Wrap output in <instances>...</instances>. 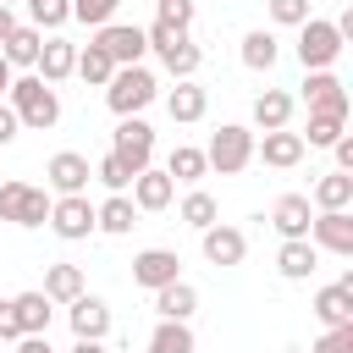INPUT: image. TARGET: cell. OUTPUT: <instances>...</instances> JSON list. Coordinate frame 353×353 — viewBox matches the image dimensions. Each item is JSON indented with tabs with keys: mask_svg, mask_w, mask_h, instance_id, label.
Segmentation results:
<instances>
[{
	"mask_svg": "<svg viewBox=\"0 0 353 353\" xmlns=\"http://www.w3.org/2000/svg\"><path fill=\"white\" fill-rule=\"evenodd\" d=\"M6 105L17 110V127H33V132H50L55 121H61V94L39 77V72H22V77H11V88H6Z\"/></svg>",
	"mask_w": 353,
	"mask_h": 353,
	"instance_id": "obj_1",
	"label": "cell"
},
{
	"mask_svg": "<svg viewBox=\"0 0 353 353\" xmlns=\"http://www.w3.org/2000/svg\"><path fill=\"white\" fill-rule=\"evenodd\" d=\"M154 94H160V83H154L149 66H116V77L105 83V105H110L116 116H138Z\"/></svg>",
	"mask_w": 353,
	"mask_h": 353,
	"instance_id": "obj_2",
	"label": "cell"
},
{
	"mask_svg": "<svg viewBox=\"0 0 353 353\" xmlns=\"http://www.w3.org/2000/svg\"><path fill=\"white\" fill-rule=\"evenodd\" d=\"M248 160H254V132H248L243 121H226L221 132H210V149H204V165H210V171L237 176Z\"/></svg>",
	"mask_w": 353,
	"mask_h": 353,
	"instance_id": "obj_3",
	"label": "cell"
},
{
	"mask_svg": "<svg viewBox=\"0 0 353 353\" xmlns=\"http://www.w3.org/2000/svg\"><path fill=\"white\" fill-rule=\"evenodd\" d=\"M50 204L55 199L33 182H0V221H11V226H44Z\"/></svg>",
	"mask_w": 353,
	"mask_h": 353,
	"instance_id": "obj_4",
	"label": "cell"
},
{
	"mask_svg": "<svg viewBox=\"0 0 353 353\" xmlns=\"http://www.w3.org/2000/svg\"><path fill=\"white\" fill-rule=\"evenodd\" d=\"M336 55H342V33H336V22L309 17V22L298 28V61H303V72H331Z\"/></svg>",
	"mask_w": 353,
	"mask_h": 353,
	"instance_id": "obj_5",
	"label": "cell"
},
{
	"mask_svg": "<svg viewBox=\"0 0 353 353\" xmlns=\"http://www.w3.org/2000/svg\"><path fill=\"white\" fill-rule=\"evenodd\" d=\"M110 154L138 176V171L154 160V127H149L143 116H121V121H116V132H110Z\"/></svg>",
	"mask_w": 353,
	"mask_h": 353,
	"instance_id": "obj_6",
	"label": "cell"
},
{
	"mask_svg": "<svg viewBox=\"0 0 353 353\" xmlns=\"http://www.w3.org/2000/svg\"><path fill=\"white\" fill-rule=\"evenodd\" d=\"M94 44L110 55V66H143V50H149L138 22H105V28H94Z\"/></svg>",
	"mask_w": 353,
	"mask_h": 353,
	"instance_id": "obj_7",
	"label": "cell"
},
{
	"mask_svg": "<svg viewBox=\"0 0 353 353\" xmlns=\"http://www.w3.org/2000/svg\"><path fill=\"white\" fill-rule=\"evenodd\" d=\"M50 232H55L61 243H83V237L94 232V204H88V193L55 199V204H50Z\"/></svg>",
	"mask_w": 353,
	"mask_h": 353,
	"instance_id": "obj_8",
	"label": "cell"
},
{
	"mask_svg": "<svg viewBox=\"0 0 353 353\" xmlns=\"http://www.w3.org/2000/svg\"><path fill=\"white\" fill-rule=\"evenodd\" d=\"M66 320H72V336H77V342H105V336H110V303L94 298V292L72 298V303H66Z\"/></svg>",
	"mask_w": 353,
	"mask_h": 353,
	"instance_id": "obj_9",
	"label": "cell"
},
{
	"mask_svg": "<svg viewBox=\"0 0 353 353\" xmlns=\"http://www.w3.org/2000/svg\"><path fill=\"white\" fill-rule=\"evenodd\" d=\"M88 176H94V165H88V154H77V149H61V154H50V165H44V182L55 188V199H66V193H83V188H88Z\"/></svg>",
	"mask_w": 353,
	"mask_h": 353,
	"instance_id": "obj_10",
	"label": "cell"
},
{
	"mask_svg": "<svg viewBox=\"0 0 353 353\" xmlns=\"http://www.w3.org/2000/svg\"><path fill=\"white\" fill-rule=\"evenodd\" d=\"M309 243L325 248V254H353V215H347V210H314Z\"/></svg>",
	"mask_w": 353,
	"mask_h": 353,
	"instance_id": "obj_11",
	"label": "cell"
},
{
	"mask_svg": "<svg viewBox=\"0 0 353 353\" xmlns=\"http://www.w3.org/2000/svg\"><path fill=\"white\" fill-rule=\"evenodd\" d=\"M176 276H182L176 248H143V254H132V281H138L143 292H160V287L176 281Z\"/></svg>",
	"mask_w": 353,
	"mask_h": 353,
	"instance_id": "obj_12",
	"label": "cell"
},
{
	"mask_svg": "<svg viewBox=\"0 0 353 353\" xmlns=\"http://www.w3.org/2000/svg\"><path fill=\"white\" fill-rule=\"evenodd\" d=\"M309 221H314V204H309V193H281V199H276V210H270V226L281 232V243H298V237H309Z\"/></svg>",
	"mask_w": 353,
	"mask_h": 353,
	"instance_id": "obj_13",
	"label": "cell"
},
{
	"mask_svg": "<svg viewBox=\"0 0 353 353\" xmlns=\"http://www.w3.org/2000/svg\"><path fill=\"white\" fill-rule=\"evenodd\" d=\"M303 105L309 110H331V116H347V88L336 72H303Z\"/></svg>",
	"mask_w": 353,
	"mask_h": 353,
	"instance_id": "obj_14",
	"label": "cell"
},
{
	"mask_svg": "<svg viewBox=\"0 0 353 353\" xmlns=\"http://www.w3.org/2000/svg\"><path fill=\"white\" fill-rule=\"evenodd\" d=\"M314 320L325 331L331 325H353V276H342V281H331V287L314 292Z\"/></svg>",
	"mask_w": 353,
	"mask_h": 353,
	"instance_id": "obj_15",
	"label": "cell"
},
{
	"mask_svg": "<svg viewBox=\"0 0 353 353\" xmlns=\"http://www.w3.org/2000/svg\"><path fill=\"white\" fill-rule=\"evenodd\" d=\"M254 160H265V165H276V171H292L298 160H303V138L298 132H265V138H254Z\"/></svg>",
	"mask_w": 353,
	"mask_h": 353,
	"instance_id": "obj_16",
	"label": "cell"
},
{
	"mask_svg": "<svg viewBox=\"0 0 353 353\" xmlns=\"http://www.w3.org/2000/svg\"><path fill=\"white\" fill-rule=\"evenodd\" d=\"M199 237H204V259H210V265H243V254H248V237H243L237 226H221V221H215V226H204Z\"/></svg>",
	"mask_w": 353,
	"mask_h": 353,
	"instance_id": "obj_17",
	"label": "cell"
},
{
	"mask_svg": "<svg viewBox=\"0 0 353 353\" xmlns=\"http://www.w3.org/2000/svg\"><path fill=\"white\" fill-rule=\"evenodd\" d=\"M72 66H77V44H66V39H44L39 44V61H33V72L55 88V83H66L72 77Z\"/></svg>",
	"mask_w": 353,
	"mask_h": 353,
	"instance_id": "obj_18",
	"label": "cell"
},
{
	"mask_svg": "<svg viewBox=\"0 0 353 353\" xmlns=\"http://www.w3.org/2000/svg\"><path fill=\"white\" fill-rule=\"evenodd\" d=\"M171 199H176V182H171L165 171L143 165V171L132 176V210H165Z\"/></svg>",
	"mask_w": 353,
	"mask_h": 353,
	"instance_id": "obj_19",
	"label": "cell"
},
{
	"mask_svg": "<svg viewBox=\"0 0 353 353\" xmlns=\"http://www.w3.org/2000/svg\"><path fill=\"white\" fill-rule=\"evenodd\" d=\"M39 44H44V33L33 28V22H17L11 33H6V44H0V61L17 72V66H28L33 72V61H39Z\"/></svg>",
	"mask_w": 353,
	"mask_h": 353,
	"instance_id": "obj_20",
	"label": "cell"
},
{
	"mask_svg": "<svg viewBox=\"0 0 353 353\" xmlns=\"http://www.w3.org/2000/svg\"><path fill=\"white\" fill-rule=\"evenodd\" d=\"M193 309H199V287L182 281V276L154 292V314H160V320H193Z\"/></svg>",
	"mask_w": 353,
	"mask_h": 353,
	"instance_id": "obj_21",
	"label": "cell"
},
{
	"mask_svg": "<svg viewBox=\"0 0 353 353\" xmlns=\"http://www.w3.org/2000/svg\"><path fill=\"white\" fill-rule=\"evenodd\" d=\"M154 55H160V66H165V72H171L176 83H182V77H193V72L204 66V50H199V44H193L188 33H176L171 44H160Z\"/></svg>",
	"mask_w": 353,
	"mask_h": 353,
	"instance_id": "obj_22",
	"label": "cell"
},
{
	"mask_svg": "<svg viewBox=\"0 0 353 353\" xmlns=\"http://www.w3.org/2000/svg\"><path fill=\"white\" fill-rule=\"evenodd\" d=\"M165 110H171V121H204V110H210V88H199L193 77H182V83L165 94Z\"/></svg>",
	"mask_w": 353,
	"mask_h": 353,
	"instance_id": "obj_23",
	"label": "cell"
},
{
	"mask_svg": "<svg viewBox=\"0 0 353 353\" xmlns=\"http://www.w3.org/2000/svg\"><path fill=\"white\" fill-rule=\"evenodd\" d=\"M138 226V210L127 193H110L105 204H94V232H110V237H127Z\"/></svg>",
	"mask_w": 353,
	"mask_h": 353,
	"instance_id": "obj_24",
	"label": "cell"
},
{
	"mask_svg": "<svg viewBox=\"0 0 353 353\" xmlns=\"http://www.w3.org/2000/svg\"><path fill=\"white\" fill-rule=\"evenodd\" d=\"M11 309H17L22 336H50V314H55V303H50L44 292H17V298H11Z\"/></svg>",
	"mask_w": 353,
	"mask_h": 353,
	"instance_id": "obj_25",
	"label": "cell"
},
{
	"mask_svg": "<svg viewBox=\"0 0 353 353\" xmlns=\"http://www.w3.org/2000/svg\"><path fill=\"white\" fill-rule=\"evenodd\" d=\"M292 121V94L287 88H265L259 99H254V127L259 132H281Z\"/></svg>",
	"mask_w": 353,
	"mask_h": 353,
	"instance_id": "obj_26",
	"label": "cell"
},
{
	"mask_svg": "<svg viewBox=\"0 0 353 353\" xmlns=\"http://www.w3.org/2000/svg\"><path fill=\"white\" fill-rule=\"evenodd\" d=\"M314 265H320V248H314L309 237L281 243V254H276V270H281L287 281H309V276H314Z\"/></svg>",
	"mask_w": 353,
	"mask_h": 353,
	"instance_id": "obj_27",
	"label": "cell"
},
{
	"mask_svg": "<svg viewBox=\"0 0 353 353\" xmlns=\"http://www.w3.org/2000/svg\"><path fill=\"white\" fill-rule=\"evenodd\" d=\"M39 292H44L50 303H72V298H83L88 287H83V270H77V265H50Z\"/></svg>",
	"mask_w": 353,
	"mask_h": 353,
	"instance_id": "obj_28",
	"label": "cell"
},
{
	"mask_svg": "<svg viewBox=\"0 0 353 353\" xmlns=\"http://www.w3.org/2000/svg\"><path fill=\"white\" fill-rule=\"evenodd\" d=\"M276 55H281V44H276V33H270V28L243 33V66H248V72H270V66H276Z\"/></svg>",
	"mask_w": 353,
	"mask_h": 353,
	"instance_id": "obj_29",
	"label": "cell"
},
{
	"mask_svg": "<svg viewBox=\"0 0 353 353\" xmlns=\"http://www.w3.org/2000/svg\"><path fill=\"white\" fill-rule=\"evenodd\" d=\"M309 204H314V210H347V204H353V176H342V171H325V176L314 182Z\"/></svg>",
	"mask_w": 353,
	"mask_h": 353,
	"instance_id": "obj_30",
	"label": "cell"
},
{
	"mask_svg": "<svg viewBox=\"0 0 353 353\" xmlns=\"http://www.w3.org/2000/svg\"><path fill=\"white\" fill-rule=\"evenodd\" d=\"M342 127H347V116H331V110H309V132H298V138H303V149H331V143L342 138Z\"/></svg>",
	"mask_w": 353,
	"mask_h": 353,
	"instance_id": "obj_31",
	"label": "cell"
},
{
	"mask_svg": "<svg viewBox=\"0 0 353 353\" xmlns=\"http://www.w3.org/2000/svg\"><path fill=\"white\" fill-rule=\"evenodd\" d=\"M149 353H193L188 320H160V325L149 331Z\"/></svg>",
	"mask_w": 353,
	"mask_h": 353,
	"instance_id": "obj_32",
	"label": "cell"
},
{
	"mask_svg": "<svg viewBox=\"0 0 353 353\" xmlns=\"http://www.w3.org/2000/svg\"><path fill=\"white\" fill-rule=\"evenodd\" d=\"M72 72H77L83 83H94V88H105V83L116 77V66H110V55H105L99 44H83V50H77V66H72Z\"/></svg>",
	"mask_w": 353,
	"mask_h": 353,
	"instance_id": "obj_33",
	"label": "cell"
},
{
	"mask_svg": "<svg viewBox=\"0 0 353 353\" xmlns=\"http://www.w3.org/2000/svg\"><path fill=\"white\" fill-rule=\"evenodd\" d=\"M210 165H204V149H193V143H176L171 149V160H165V176L171 182H199Z\"/></svg>",
	"mask_w": 353,
	"mask_h": 353,
	"instance_id": "obj_34",
	"label": "cell"
},
{
	"mask_svg": "<svg viewBox=\"0 0 353 353\" xmlns=\"http://www.w3.org/2000/svg\"><path fill=\"white\" fill-rule=\"evenodd\" d=\"M176 215H182V221H188L193 232H204V226H215V215H221V210H215V199H210L204 188H193V193H188V199L176 204Z\"/></svg>",
	"mask_w": 353,
	"mask_h": 353,
	"instance_id": "obj_35",
	"label": "cell"
},
{
	"mask_svg": "<svg viewBox=\"0 0 353 353\" xmlns=\"http://www.w3.org/2000/svg\"><path fill=\"white\" fill-rule=\"evenodd\" d=\"M28 17H33V28L44 33H55V28H66L72 22V0H28Z\"/></svg>",
	"mask_w": 353,
	"mask_h": 353,
	"instance_id": "obj_36",
	"label": "cell"
},
{
	"mask_svg": "<svg viewBox=\"0 0 353 353\" xmlns=\"http://www.w3.org/2000/svg\"><path fill=\"white\" fill-rule=\"evenodd\" d=\"M116 6L121 0H72V17L88 28H105V22H116Z\"/></svg>",
	"mask_w": 353,
	"mask_h": 353,
	"instance_id": "obj_37",
	"label": "cell"
},
{
	"mask_svg": "<svg viewBox=\"0 0 353 353\" xmlns=\"http://www.w3.org/2000/svg\"><path fill=\"white\" fill-rule=\"evenodd\" d=\"M94 176H99V182H105L110 193H127V188H132V171H127V165H121L116 154H99V165H94Z\"/></svg>",
	"mask_w": 353,
	"mask_h": 353,
	"instance_id": "obj_38",
	"label": "cell"
},
{
	"mask_svg": "<svg viewBox=\"0 0 353 353\" xmlns=\"http://www.w3.org/2000/svg\"><path fill=\"white\" fill-rule=\"evenodd\" d=\"M154 22H165V28H176V33H188L193 28V0H160V17Z\"/></svg>",
	"mask_w": 353,
	"mask_h": 353,
	"instance_id": "obj_39",
	"label": "cell"
},
{
	"mask_svg": "<svg viewBox=\"0 0 353 353\" xmlns=\"http://www.w3.org/2000/svg\"><path fill=\"white\" fill-rule=\"evenodd\" d=\"M270 22H281V28H303V22H309V0H270Z\"/></svg>",
	"mask_w": 353,
	"mask_h": 353,
	"instance_id": "obj_40",
	"label": "cell"
},
{
	"mask_svg": "<svg viewBox=\"0 0 353 353\" xmlns=\"http://www.w3.org/2000/svg\"><path fill=\"white\" fill-rule=\"evenodd\" d=\"M309 353H353V325H331Z\"/></svg>",
	"mask_w": 353,
	"mask_h": 353,
	"instance_id": "obj_41",
	"label": "cell"
},
{
	"mask_svg": "<svg viewBox=\"0 0 353 353\" xmlns=\"http://www.w3.org/2000/svg\"><path fill=\"white\" fill-rule=\"evenodd\" d=\"M6 342H22V325H17L11 298H0V347H6Z\"/></svg>",
	"mask_w": 353,
	"mask_h": 353,
	"instance_id": "obj_42",
	"label": "cell"
},
{
	"mask_svg": "<svg viewBox=\"0 0 353 353\" xmlns=\"http://www.w3.org/2000/svg\"><path fill=\"white\" fill-rule=\"evenodd\" d=\"M331 154H336V171H342V176H353V138H347V132L331 143Z\"/></svg>",
	"mask_w": 353,
	"mask_h": 353,
	"instance_id": "obj_43",
	"label": "cell"
},
{
	"mask_svg": "<svg viewBox=\"0 0 353 353\" xmlns=\"http://www.w3.org/2000/svg\"><path fill=\"white\" fill-rule=\"evenodd\" d=\"M11 138H17V110H11V105H0V149H6Z\"/></svg>",
	"mask_w": 353,
	"mask_h": 353,
	"instance_id": "obj_44",
	"label": "cell"
},
{
	"mask_svg": "<svg viewBox=\"0 0 353 353\" xmlns=\"http://www.w3.org/2000/svg\"><path fill=\"white\" fill-rule=\"evenodd\" d=\"M17 353H55V347H50V336H22Z\"/></svg>",
	"mask_w": 353,
	"mask_h": 353,
	"instance_id": "obj_45",
	"label": "cell"
},
{
	"mask_svg": "<svg viewBox=\"0 0 353 353\" xmlns=\"http://www.w3.org/2000/svg\"><path fill=\"white\" fill-rule=\"evenodd\" d=\"M11 28H17V11H11V6H0V44H6V33H11Z\"/></svg>",
	"mask_w": 353,
	"mask_h": 353,
	"instance_id": "obj_46",
	"label": "cell"
},
{
	"mask_svg": "<svg viewBox=\"0 0 353 353\" xmlns=\"http://www.w3.org/2000/svg\"><path fill=\"white\" fill-rule=\"evenodd\" d=\"M66 353H105V342H72Z\"/></svg>",
	"mask_w": 353,
	"mask_h": 353,
	"instance_id": "obj_47",
	"label": "cell"
},
{
	"mask_svg": "<svg viewBox=\"0 0 353 353\" xmlns=\"http://www.w3.org/2000/svg\"><path fill=\"white\" fill-rule=\"evenodd\" d=\"M11 77H17V72H11L6 61H0V99H6V88H11Z\"/></svg>",
	"mask_w": 353,
	"mask_h": 353,
	"instance_id": "obj_48",
	"label": "cell"
},
{
	"mask_svg": "<svg viewBox=\"0 0 353 353\" xmlns=\"http://www.w3.org/2000/svg\"><path fill=\"white\" fill-rule=\"evenodd\" d=\"M281 353H303V347H281Z\"/></svg>",
	"mask_w": 353,
	"mask_h": 353,
	"instance_id": "obj_49",
	"label": "cell"
},
{
	"mask_svg": "<svg viewBox=\"0 0 353 353\" xmlns=\"http://www.w3.org/2000/svg\"><path fill=\"white\" fill-rule=\"evenodd\" d=\"M0 6H11V0H0Z\"/></svg>",
	"mask_w": 353,
	"mask_h": 353,
	"instance_id": "obj_50",
	"label": "cell"
}]
</instances>
